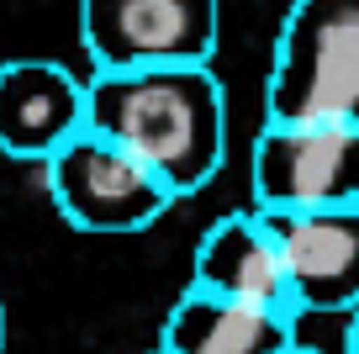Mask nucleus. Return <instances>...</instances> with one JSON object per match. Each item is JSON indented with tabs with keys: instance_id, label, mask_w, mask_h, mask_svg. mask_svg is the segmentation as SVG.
I'll use <instances>...</instances> for the list:
<instances>
[{
	"instance_id": "f257e3e1",
	"label": "nucleus",
	"mask_w": 359,
	"mask_h": 354,
	"mask_svg": "<svg viewBox=\"0 0 359 354\" xmlns=\"http://www.w3.org/2000/svg\"><path fill=\"white\" fill-rule=\"evenodd\" d=\"M85 127L143 159L175 201L206 190L227 159V96L212 64L95 69L85 79Z\"/></svg>"
},
{
	"instance_id": "f03ea898",
	"label": "nucleus",
	"mask_w": 359,
	"mask_h": 354,
	"mask_svg": "<svg viewBox=\"0 0 359 354\" xmlns=\"http://www.w3.org/2000/svg\"><path fill=\"white\" fill-rule=\"evenodd\" d=\"M264 122H359V0H291L264 74Z\"/></svg>"
},
{
	"instance_id": "7ed1b4c3",
	"label": "nucleus",
	"mask_w": 359,
	"mask_h": 354,
	"mask_svg": "<svg viewBox=\"0 0 359 354\" xmlns=\"http://www.w3.org/2000/svg\"><path fill=\"white\" fill-rule=\"evenodd\" d=\"M43 180L53 211L69 222L74 232H95V238H133L148 232L169 206V185L133 159L122 143H111L95 127H79L69 133L53 154L43 159Z\"/></svg>"
},
{
	"instance_id": "20e7f679",
	"label": "nucleus",
	"mask_w": 359,
	"mask_h": 354,
	"mask_svg": "<svg viewBox=\"0 0 359 354\" xmlns=\"http://www.w3.org/2000/svg\"><path fill=\"white\" fill-rule=\"evenodd\" d=\"M359 122H264L248 148L254 211L359 206Z\"/></svg>"
},
{
	"instance_id": "39448f33",
	"label": "nucleus",
	"mask_w": 359,
	"mask_h": 354,
	"mask_svg": "<svg viewBox=\"0 0 359 354\" xmlns=\"http://www.w3.org/2000/svg\"><path fill=\"white\" fill-rule=\"evenodd\" d=\"M79 43L95 69L212 64L222 0H79Z\"/></svg>"
},
{
	"instance_id": "423d86ee",
	"label": "nucleus",
	"mask_w": 359,
	"mask_h": 354,
	"mask_svg": "<svg viewBox=\"0 0 359 354\" xmlns=\"http://www.w3.org/2000/svg\"><path fill=\"white\" fill-rule=\"evenodd\" d=\"M296 312L348 317L359 301V206L259 211Z\"/></svg>"
},
{
	"instance_id": "0eeeda50",
	"label": "nucleus",
	"mask_w": 359,
	"mask_h": 354,
	"mask_svg": "<svg viewBox=\"0 0 359 354\" xmlns=\"http://www.w3.org/2000/svg\"><path fill=\"white\" fill-rule=\"evenodd\" d=\"M85 127V79L58 58L0 64V154L43 164L69 133Z\"/></svg>"
},
{
	"instance_id": "6e6552de",
	"label": "nucleus",
	"mask_w": 359,
	"mask_h": 354,
	"mask_svg": "<svg viewBox=\"0 0 359 354\" xmlns=\"http://www.w3.org/2000/svg\"><path fill=\"white\" fill-rule=\"evenodd\" d=\"M302 312L233 301L185 286L158 328V354H285L296 343Z\"/></svg>"
},
{
	"instance_id": "1a4fd4ad",
	"label": "nucleus",
	"mask_w": 359,
	"mask_h": 354,
	"mask_svg": "<svg viewBox=\"0 0 359 354\" xmlns=\"http://www.w3.org/2000/svg\"><path fill=\"white\" fill-rule=\"evenodd\" d=\"M191 286L217 291V296L233 301H259V307H291V291H285L280 259H275V244H269L259 211H227L212 228L196 238L191 254Z\"/></svg>"
},
{
	"instance_id": "9d476101",
	"label": "nucleus",
	"mask_w": 359,
	"mask_h": 354,
	"mask_svg": "<svg viewBox=\"0 0 359 354\" xmlns=\"http://www.w3.org/2000/svg\"><path fill=\"white\" fill-rule=\"evenodd\" d=\"M285 354H323V349H306V343H291Z\"/></svg>"
},
{
	"instance_id": "9b49d317",
	"label": "nucleus",
	"mask_w": 359,
	"mask_h": 354,
	"mask_svg": "<svg viewBox=\"0 0 359 354\" xmlns=\"http://www.w3.org/2000/svg\"><path fill=\"white\" fill-rule=\"evenodd\" d=\"M0 354H6V307H0Z\"/></svg>"
},
{
	"instance_id": "f8f14e48",
	"label": "nucleus",
	"mask_w": 359,
	"mask_h": 354,
	"mask_svg": "<svg viewBox=\"0 0 359 354\" xmlns=\"http://www.w3.org/2000/svg\"><path fill=\"white\" fill-rule=\"evenodd\" d=\"M154 354H158V349H154Z\"/></svg>"
}]
</instances>
